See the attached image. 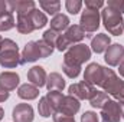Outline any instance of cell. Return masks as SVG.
I'll return each mask as SVG.
<instances>
[{
	"mask_svg": "<svg viewBox=\"0 0 124 122\" xmlns=\"http://www.w3.org/2000/svg\"><path fill=\"white\" fill-rule=\"evenodd\" d=\"M100 88L107 95H111L118 102L124 101V81H121L113 69L104 68V76L100 83Z\"/></svg>",
	"mask_w": 124,
	"mask_h": 122,
	"instance_id": "6da1fadb",
	"label": "cell"
},
{
	"mask_svg": "<svg viewBox=\"0 0 124 122\" xmlns=\"http://www.w3.org/2000/svg\"><path fill=\"white\" fill-rule=\"evenodd\" d=\"M20 65L19 46L12 39H3L0 47V66L4 69H15Z\"/></svg>",
	"mask_w": 124,
	"mask_h": 122,
	"instance_id": "7a4b0ae2",
	"label": "cell"
},
{
	"mask_svg": "<svg viewBox=\"0 0 124 122\" xmlns=\"http://www.w3.org/2000/svg\"><path fill=\"white\" fill-rule=\"evenodd\" d=\"M91 59V47L84 45V43H78L71 46L65 55H63V63L66 66H74V68H81L82 63L88 62Z\"/></svg>",
	"mask_w": 124,
	"mask_h": 122,
	"instance_id": "3957f363",
	"label": "cell"
},
{
	"mask_svg": "<svg viewBox=\"0 0 124 122\" xmlns=\"http://www.w3.org/2000/svg\"><path fill=\"white\" fill-rule=\"evenodd\" d=\"M85 36H87L85 32L81 29L79 25H71V26L63 32L62 34L58 36V40H56L55 47H56L59 52H63V50L66 52L71 46L78 45Z\"/></svg>",
	"mask_w": 124,
	"mask_h": 122,
	"instance_id": "277c9868",
	"label": "cell"
},
{
	"mask_svg": "<svg viewBox=\"0 0 124 122\" xmlns=\"http://www.w3.org/2000/svg\"><path fill=\"white\" fill-rule=\"evenodd\" d=\"M101 20L104 23V27L108 30L110 34H114V36L123 34L124 19L121 13H117V12H114V10H111L105 6L104 10L101 12Z\"/></svg>",
	"mask_w": 124,
	"mask_h": 122,
	"instance_id": "5b68a950",
	"label": "cell"
},
{
	"mask_svg": "<svg viewBox=\"0 0 124 122\" xmlns=\"http://www.w3.org/2000/svg\"><path fill=\"white\" fill-rule=\"evenodd\" d=\"M101 23V14L98 10H93V9H87L82 12L81 19H79V26L85 33H94L100 27Z\"/></svg>",
	"mask_w": 124,
	"mask_h": 122,
	"instance_id": "8992f818",
	"label": "cell"
},
{
	"mask_svg": "<svg viewBox=\"0 0 124 122\" xmlns=\"http://www.w3.org/2000/svg\"><path fill=\"white\" fill-rule=\"evenodd\" d=\"M101 119L102 122H120L121 119V109L118 101L110 99L101 108Z\"/></svg>",
	"mask_w": 124,
	"mask_h": 122,
	"instance_id": "52a82bcc",
	"label": "cell"
},
{
	"mask_svg": "<svg viewBox=\"0 0 124 122\" xmlns=\"http://www.w3.org/2000/svg\"><path fill=\"white\" fill-rule=\"evenodd\" d=\"M95 91H97V89L94 88L93 85L87 83L85 81L72 83V85L68 88L69 95L74 96V98H77L78 101H81V99H88V101H90V99L93 98V95L95 93Z\"/></svg>",
	"mask_w": 124,
	"mask_h": 122,
	"instance_id": "ba28073f",
	"label": "cell"
},
{
	"mask_svg": "<svg viewBox=\"0 0 124 122\" xmlns=\"http://www.w3.org/2000/svg\"><path fill=\"white\" fill-rule=\"evenodd\" d=\"M102 76H104V66H101L100 63L94 62L90 63L87 68H85V72H84V81L90 85H97L100 86L101 81H102Z\"/></svg>",
	"mask_w": 124,
	"mask_h": 122,
	"instance_id": "9c48e42d",
	"label": "cell"
},
{
	"mask_svg": "<svg viewBox=\"0 0 124 122\" xmlns=\"http://www.w3.org/2000/svg\"><path fill=\"white\" fill-rule=\"evenodd\" d=\"M104 61L108 66H118L124 61V46L120 43H113L105 50Z\"/></svg>",
	"mask_w": 124,
	"mask_h": 122,
	"instance_id": "30bf717a",
	"label": "cell"
},
{
	"mask_svg": "<svg viewBox=\"0 0 124 122\" xmlns=\"http://www.w3.org/2000/svg\"><path fill=\"white\" fill-rule=\"evenodd\" d=\"M38 59H42V55H40V50H39L38 40L28 42L26 46L23 47L22 53H20V65L32 63V62H36Z\"/></svg>",
	"mask_w": 124,
	"mask_h": 122,
	"instance_id": "8fae6325",
	"label": "cell"
},
{
	"mask_svg": "<svg viewBox=\"0 0 124 122\" xmlns=\"http://www.w3.org/2000/svg\"><path fill=\"white\" fill-rule=\"evenodd\" d=\"M7 7L12 14H13V12H16L17 16H25L36 9V4L33 0H9Z\"/></svg>",
	"mask_w": 124,
	"mask_h": 122,
	"instance_id": "7c38bea8",
	"label": "cell"
},
{
	"mask_svg": "<svg viewBox=\"0 0 124 122\" xmlns=\"http://www.w3.org/2000/svg\"><path fill=\"white\" fill-rule=\"evenodd\" d=\"M12 118L15 122H33L35 112L29 103H17L13 108Z\"/></svg>",
	"mask_w": 124,
	"mask_h": 122,
	"instance_id": "4fadbf2b",
	"label": "cell"
},
{
	"mask_svg": "<svg viewBox=\"0 0 124 122\" xmlns=\"http://www.w3.org/2000/svg\"><path fill=\"white\" fill-rule=\"evenodd\" d=\"M81 108V103L77 98L71 96V95H66L63 96V101H62L61 106H59V111L58 114H62V115H66V116H74Z\"/></svg>",
	"mask_w": 124,
	"mask_h": 122,
	"instance_id": "5bb4252c",
	"label": "cell"
},
{
	"mask_svg": "<svg viewBox=\"0 0 124 122\" xmlns=\"http://www.w3.org/2000/svg\"><path fill=\"white\" fill-rule=\"evenodd\" d=\"M46 79H48V75H46V70L42 66H33L28 70V81H29V83L35 85L36 88L45 86Z\"/></svg>",
	"mask_w": 124,
	"mask_h": 122,
	"instance_id": "9a60e30c",
	"label": "cell"
},
{
	"mask_svg": "<svg viewBox=\"0 0 124 122\" xmlns=\"http://www.w3.org/2000/svg\"><path fill=\"white\" fill-rule=\"evenodd\" d=\"M19 83H20V78L16 72H1L0 73V88L6 89L7 92L15 91L16 88H19Z\"/></svg>",
	"mask_w": 124,
	"mask_h": 122,
	"instance_id": "2e32d148",
	"label": "cell"
},
{
	"mask_svg": "<svg viewBox=\"0 0 124 122\" xmlns=\"http://www.w3.org/2000/svg\"><path fill=\"white\" fill-rule=\"evenodd\" d=\"M111 45V39L108 34L105 33H98L95 34L91 40V50L95 53H102L108 49V46Z\"/></svg>",
	"mask_w": 124,
	"mask_h": 122,
	"instance_id": "e0dca14e",
	"label": "cell"
},
{
	"mask_svg": "<svg viewBox=\"0 0 124 122\" xmlns=\"http://www.w3.org/2000/svg\"><path fill=\"white\" fill-rule=\"evenodd\" d=\"M65 85H66V82H65V79L62 78L61 73H58V72H52V73L48 75V79H46V85H45V86L48 88V92L49 91L61 92V91H63Z\"/></svg>",
	"mask_w": 124,
	"mask_h": 122,
	"instance_id": "ac0fdd59",
	"label": "cell"
},
{
	"mask_svg": "<svg viewBox=\"0 0 124 122\" xmlns=\"http://www.w3.org/2000/svg\"><path fill=\"white\" fill-rule=\"evenodd\" d=\"M17 96L25 101H33L39 96V88L32 83H23L17 88Z\"/></svg>",
	"mask_w": 124,
	"mask_h": 122,
	"instance_id": "d6986e66",
	"label": "cell"
},
{
	"mask_svg": "<svg viewBox=\"0 0 124 122\" xmlns=\"http://www.w3.org/2000/svg\"><path fill=\"white\" fill-rule=\"evenodd\" d=\"M71 22H69V17L66 16V14H62V13H58L56 16H54L52 19H51V29L52 30H55L56 33H62V32H65L71 25H69Z\"/></svg>",
	"mask_w": 124,
	"mask_h": 122,
	"instance_id": "ffe728a7",
	"label": "cell"
},
{
	"mask_svg": "<svg viewBox=\"0 0 124 122\" xmlns=\"http://www.w3.org/2000/svg\"><path fill=\"white\" fill-rule=\"evenodd\" d=\"M31 14V13H29ZM29 14H25V16H17V20H16V29L19 33L22 34H29L35 30L33 25H32L31 16Z\"/></svg>",
	"mask_w": 124,
	"mask_h": 122,
	"instance_id": "44dd1931",
	"label": "cell"
},
{
	"mask_svg": "<svg viewBox=\"0 0 124 122\" xmlns=\"http://www.w3.org/2000/svg\"><path fill=\"white\" fill-rule=\"evenodd\" d=\"M29 16H31L32 25H33L35 30H36V29H42V27H45V26L48 25V17H46V14H45L43 12H40L39 9L32 10Z\"/></svg>",
	"mask_w": 124,
	"mask_h": 122,
	"instance_id": "7402d4cb",
	"label": "cell"
},
{
	"mask_svg": "<svg viewBox=\"0 0 124 122\" xmlns=\"http://www.w3.org/2000/svg\"><path fill=\"white\" fill-rule=\"evenodd\" d=\"M39 6L42 9V12H46L48 14L56 16L58 12L61 10V1L59 0H40Z\"/></svg>",
	"mask_w": 124,
	"mask_h": 122,
	"instance_id": "603a6c76",
	"label": "cell"
},
{
	"mask_svg": "<svg viewBox=\"0 0 124 122\" xmlns=\"http://www.w3.org/2000/svg\"><path fill=\"white\" fill-rule=\"evenodd\" d=\"M46 99H48V102L51 103V106H52V109H54V112L56 114L58 111H59V106H61L62 101H63V95H62V92H58V91H49L46 95Z\"/></svg>",
	"mask_w": 124,
	"mask_h": 122,
	"instance_id": "cb8c5ba5",
	"label": "cell"
},
{
	"mask_svg": "<svg viewBox=\"0 0 124 122\" xmlns=\"http://www.w3.org/2000/svg\"><path fill=\"white\" fill-rule=\"evenodd\" d=\"M108 101H110V98H108V95L104 91H95V93L93 95V98L90 99V105H91L93 108L101 109Z\"/></svg>",
	"mask_w": 124,
	"mask_h": 122,
	"instance_id": "d4e9b609",
	"label": "cell"
},
{
	"mask_svg": "<svg viewBox=\"0 0 124 122\" xmlns=\"http://www.w3.org/2000/svg\"><path fill=\"white\" fill-rule=\"evenodd\" d=\"M38 111H39V115H40L42 118H49V116H52V115L55 114L54 109H52V106H51V103L48 102L46 96H42V98L39 99Z\"/></svg>",
	"mask_w": 124,
	"mask_h": 122,
	"instance_id": "484cf974",
	"label": "cell"
},
{
	"mask_svg": "<svg viewBox=\"0 0 124 122\" xmlns=\"http://www.w3.org/2000/svg\"><path fill=\"white\" fill-rule=\"evenodd\" d=\"M16 26V22H15V17L12 13H7L6 16L0 17V30L1 32H7L10 29H13Z\"/></svg>",
	"mask_w": 124,
	"mask_h": 122,
	"instance_id": "4316f807",
	"label": "cell"
},
{
	"mask_svg": "<svg viewBox=\"0 0 124 122\" xmlns=\"http://www.w3.org/2000/svg\"><path fill=\"white\" fill-rule=\"evenodd\" d=\"M81 7H82V1L81 0H66L65 1V9L71 14L79 13L81 12Z\"/></svg>",
	"mask_w": 124,
	"mask_h": 122,
	"instance_id": "83f0119b",
	"label": "cell"
},
{
	"mask_svg": "<svg viewBox=\"0 0 124 122\" xmlns=\"http://www.w3.org/2000/svg\"><path fill=\"white\" fill-rule=\"evenodd\" d=\"M58 36H59V33H56V32L52 30V29H48V30H45V33H43L42 40H43V42H46L48 45H51L52 47H55L56 40H58Z\"/></svg>",
	"mask_w": 124,
	"mask_h": 122,
	"instance_id": "f1b7e54d",
	"label": "cell"
},
{
	"mask_svg": "<svg viewBox=\"0 0 124 122\" xmlns=\"http://www.w3.org/2000/svg\"><path fill=\"white\" fill-rule=\"evenodd\" d=\"M38 45H39V50H40V55H42V59L45 58H49L52 53H54V47L51 45H48L46 42H43L42 39L38 40Z\"/></svg>",
	"mask_w": 124,
	"mask_h": 122,
	"instance_id": "f546056e",
	"label": "cell"
},
{
	"mask_svg": "<svg viewBox=\"0 0 124 122\" xmlns=\"http://www.w3.org/2000/svg\"><path fill=\"white\" fill-rule=\"evenodd\" d=\"M108 9L117 12V13H124V0H110L108 4H107Z\"/></svg>",
	"mask_w": 124,
	"mask_h": 122,
	"instance_id": "4dcf8cb0",
	"label": "cell"
},
{
	"mask_svg": "<svg viewBox=\"0 0 124 122\" xmlns=\"http://www.w3.org/2000/svg\"><path fill=\"white\" fill-rule=\"evenodd\" d=\"M81 122H100V119H98V115L95 112H93V111H85L81 115Z\"/></svg>",
	"mask_w": 124,
	"mask_h": 122,
	"instance_id": "1f68e13d",
	"label": "cell"
},
{
	"mask_svg": "<svg viewBox=\"0 0 124 122\" xmlns=\"http://www.w3.org/2000/svg\"><path fill=\"white\" fill-rule=\"evenodd\" d=\"M85 7L93 9V10H98V9L104 7V1L102 0H85Z\"/></svg>",
	"mask_w": 124,
	"mask_h": 122,
	"instance_id": "d6a6232c",
	"label": "cell"
},
{
	"mask_svg": "<svg viewBox=\"0 0 124 122\" xmlns=\"http://www.w3.org/2000/svg\"><path fill=\"white\" fill-rule=\"evenodd\" d=\"M54 118V122H75L74 116H66V115H62V114H54L52 115Z\"/></svg>",
	"mask_w": 124,
	"mask_h": 122,
	"instance_id": "836d02e7",
	"label": "cell"
},
{
	"mask_svg": "<svg viewBox=\"0 0 124 122\" xmlns=\"http://www.w3.org/2000/svg\"><path fill=\"white\" fill-rule=\"evenodd\" d=\"M7 13H10V12H9V7H7V1L0 0V17L6 16Z\"/></svg>",
	"mask_w": 124,
	"mask_h": 122,
	"instance_id": "e575fe53",
	"label": "cell"
},
{
	"mask_svg": "<svg viewBox=\"0 0 124 122\" xmlns=\"http://www.w3.org/2000/svg\"><path fill=\"white\" fill-rule=\"evenodd\" d=\"M9 96H10V92H7L6 89H3V88H0V103L4 102V101H7Z\"/></svg>",
	"mask_w": 124,
	"mask_h": 122,
	"instance_id": "d590c367",
	"label": "cell"
},
{
	"mask_svg": "<svg viewBox=\"0 0 124 122\" xmlns=\"http://www.w3.org/2000/svg\"><path fill=\"white\" fill-rule=\"evenodd\" d=\"M118 72H120V76H123L124 78V61L118 65Z\"/></svg>",
	"mask_w": 124,
	"mask_h": 122,
	"instance_id": "8d00e7d4",
	"label": "cell"
},
{
	"mask_svg": "<svg viewBox=\"0 0 124 122\" xmlns=\"http://www.w3.org/2000/svg\"><path fill=\"white\" fill-rule=\"evenodd\" d=\"M118 103H120V109H121V118L124 119V101L118 102Z\"/></svg>",
	"mask_w": 124,
	"mask_h": 122,
	"instance_id": "74e56055",
	"label": "cell"
},
{
	"mask_svg": "<svg viewBox=\"0 0 124 122\" xmlns=\"http://www.w3.org/2000/svg\"><path fill=\"white\" fill-rule=\"evenodd\" d=\"M3 116H4V111H3V108L0 106V121L3 119Z\"/></svg>",
	"mask_w": 124,
	"mask_h": 122,
	"instance_id": "f35d334b",
	"label": "cell"
},
{
	"mask_svg": "<svg viewBox=\"0 0 124 122\" xmlns=\"http://www.w3.org/2000/svg\"><path fill=\"white\" fill-rule=\"evenodd\" d=\"M1 42H3V39H1V36H0V47H1Z\"/></svg>",
	"mask_w": 124,
	"mask_h": 122,
	"instance_id": "ab89813d",
	"label": "cell"
}]
</instances>
